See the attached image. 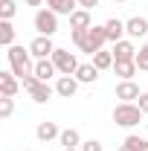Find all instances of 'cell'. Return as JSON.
<instances>
[{
  "label": "cell",
  "mask_w": 148,
  "mask_h": 151,
  "mask_svg": "<svg viewBox=\"0 0 148 151\" xmlns=\"http://www.w3.org/2000/svg\"><path fill=\"white\" fill-rule=\"evenodd\" d=\"M73 44L78 47V52L96 55V52L105 50V44H108V29H105V23H102V26L93 23L90 29H75L73 32Z\"/></svg>",
  "instance_id": "obj_1"
},
{
  "label": "cell",
  "mask_w": 148,
  "mask_h": 151,
  "mask_svg": "<svg viewBox=\"0 0 148 151\" xmlns=\"http://www.w3.org/2000/svg\"><path fill=\"white\" fill-rule=\"evenodd\" d=\"M6 58H9V70L18 76V78H23V76H29L32 70H35V61H32V52H29V47L23 50V47H9L6 50Z\"/></svg>",
  "instance_id": "obj_2"
},
{
  "label": "cell",
  "mask_w": 148,
  "mask_h": 151,
  "mask_svg": "<svg viewBox=\"0 0 148 151\" xmlns=\"http://www.w3.org/2000/svg\"><path fill=\"white\" fill-rule=\"evenodd\" d=\"M113 122L119 125V128H137L139 122H142V116L145 113L139 111V105L137 102H119L116 108H113Z\"/></svg>",
  "instance_id": "obj_3"
},
{
  "label": "cell",
  "mask_w": 148,
  "mask_h": 151,
  "mask_svg": "<svg viewBox=\"0 0 148 151\" xmlns=\"http://www.w3.org/2000/svg\"><path fill=\"white\" fill-rule=\"evenodd\" d=\"M32 23H35V32H38V35L52 38V35L58 32V15L52 12V9H38Z\"/></svg>",
  "instance_id": "obj_4"
},
{
  "label": "cell",
  "mask_w": 148,
  "mask_h": 151,
  "mask_svg": "<svg viewBox=\"0 0 148 151\" xmlns=\"http://www.w3.org/2000/svg\"><path fill=\"white\" fill-rule=\"evenodd\" d=\"M52 64H55V70L61 76H75V70L81 67L78 58H75L70 50H61V47H55V52H52Z\"/></svg>",
  "instance_id": "obj_5"
},
{
  "label": "cell",
  "mask_w": 148,
  "mask_h": 151,
  "mask_svg": "<svg viewBox=\"0 0 148 151\" xmlns=\"http://www.w3.org/2000/svg\"><path fill=\"white\" fill-rule=\"evenodd\" d=\"M29 52H32V58H35V61H41V58H52V52H55V44H52V38L38 35L35 41L29 44Z\"/></svg>",
  "instance_id": "obj_6"
},
{
  "label": "cell",
  "mask_w": 148,
  "mask_h": 151,
  "mask_svg": "<svg viewBox=\"0 0 148 151\" xmlns=\"http://www.w3.org/2000/svg\"><path fill=\"white\" fill-rule=\"evenodd\" d=\"M125 35L131 38V41H137V38H145L148 35V20L142 18V15H134V18L125 20Z\"/></svg>",
  "instance_id": "obj_7"
},
{
  "label": "cell",
  "mask_w": 148,
  "mask_h": 151,
  "mask_svg": "<svg viewBox=\"0 0 148 151\" xmlns=\"http://www.w3.org/2000/svg\"><path fill=\"white\" fill-rule=\"evenodd\" d=\"M137 50H139V47H137L131 38H122V41L113 44V58H116V61H134V58H137Z\"/></svg>",
  "instance_id": "obj_8"
},
{
  "label": "cell",
  "mask_w": 148,
  "mask_h": 151,
  "mask_svg": "<svg viewBox=\"0 0 148 151\" xmlns=\"http://www.w3.org/2000/svg\"><path fill=\"white\" fill-rule=\"evenodd\" d=\"M75 90H78V78L75 76H58L55 78V93L61 99H73Z\"/></svg>",
  "instance_id": "obj_9"
},
{
  "label": "cell",
  "mask_w": 148,
  "mask_h": 151,
  "mask_svg": "<svg viewBox=\"0 0 148 151\" xmlns=\"http://www.w3.org/2000/svg\"><path fill=\"white\" fill-rule=\"evenodd\" d=\"M20 90V78L12 70H3L0 73V96H18Z\"/></svg>",
  "instance_id": "obj_10"
},
{
  "label": "cell",
  "mask_w": 148,
  "mask_h": 151,
  "mask_svg": "<svg viewBox=\"0 0 148 151\" xmlns=\"http://www.w3.org/2000/svg\"><path fill=\"white\" fill-rule=\"evenodd\" d=\"M116 99L119 102H137L139 99V84L131 78V81H119L116 84Z\"/></svg>",
  "instance_id": "obj_11"
},
{
  "label": "cell",
  "mask_w": 148,
  "mask_h": 151,
  "mask_svg": "<svg viewBox=\"0 0 148 151\" xmlns=\"http://www.w3.org/2000/svg\"><path fill=\"white\" fill-rule=\"evenodd\" d=\"M35 137L41 139V142H52V139H58V137H61V128H58L55 122L44 119V122H38V128H35Z\"/></svg>",
  "instance_id": "obj_12"
},
{
  "label": "cell",
  "mask_w": 148,
  "mask_h": 151,
  "mask_svg": "<svg viewBox=\"0 0 148 151\" xmlns=\"http://www.w3.org/2000/svg\"><path fill=\"white\" fill-rule=\"evenodd\" d=\"M90 26H93L90 9H75L73 15H70V32H75V29H90Z\"/></svg>",
  "instance_id": "obj_13"
},
{
  "label": "cell",
  "mask_w": 148,
  "mask_h": 151,
  "mask_svg": "<svg viewBox=\"0 0 148 151\" xmlns=\"http://www.w3.org/2000/svg\"><path fill=\"white\" fill-rule=\"evenodd\" d=\"M47 9H52L58 18H61V15L70 18L75 9H81V6H78V0H47Z\"/></svg>",
  "instance_id": "obj_14"
},
{
  "label": "cell",
  "mask_w": 148,
  "mask_h": 151,
  "mask_svg": "<svg viewBox=\"0 0 148 151\" xmlns=\"http://www.w3.org/2000/svg\"><path fill=\"white\" fill-rule=\"evenodd\" d=\"M32 73L41 78V81H50V78H55V64H52V58H41V61H35V70Z\"/></svg>",
  "instance_id": "obj_15"
},
{
  "label": "cell",
  "mask_w": 148,
  "mask_h": 151,
  "mask_svg": "<svg viewBox=\"0 0 148 151\" xmlns=\"http://www.w3.org/2000/svg\"><path fill=\"white\" fill-rule=\"evenodd\" d=\"M99 73H102V70L90 61V64H81V67L75 70V78H78V84H93V81L99 78Z\"/></svg>",
  "instance_id": "obj_16"
},
{
  "label": "cell",
  "mask_w": 148,
  "mask_h": 151,
  "mask_svg": "<svg viewBox=\"0 0 148 151\" xmlns=\"http://www.w3.org/2000/svg\"><path fill=\"white\" fill-rule=\"evenodd\" d=\"M105 29H108V41L116 44V41H122V38H125V20L111 18V20H105Z\"/></svg>",
  "instance_id": "obj_17"
},
{
  "label": "cell",
  "mask_w": 148,
  "mask_h": 151,
  "mask_svg": "<svg viewBox=\"0 0 148 151\" xmlns=\"http://www.w3.org/2000/svg\"><path fill=\"white\" fill-rule=\"evenodd\" d=\"M113 73L119 76L122 81H131L134 76L139 73V67H137V61H116V64H113Z\"/></svg>",
  "instance_id": "obj_18"
},
{
  "label": "cell",
  "mask_w": 148,
  "mask_h": 151,
  "mask_svg": "<svg viewBox=\"0 0 148 151\" xmlns=\"http://www.w3.org/2000/svg\"><path fill=\"white\" fill-rule=\"evenodd\" d=\"M58 142H61L64 148H81V134L75 131V128H64L61 137H58Z\"/></svg>",
  "instance_id": "obj_19"
},
{
  "label": "cell",
  "mask_w": 148,
  "mask_h": 151,
  "mask_svg": "<svg viewBox=\"0 0 148 151\" xmlns=\"http://www.w3.org/2000/svg\"><path fill=\"white\" fill-rule=\"evenodd\" d=\"M93 64H96L99 70H113V64H116V58H113V50H99V52L93 55Z\"/></svg>",
  "instance_id": "obj_20"
},
{
  "label": "cell",
  "mask_w": 148,
  "mask_h": 151,
  "mask_svg": "<svg viewBox=\"0 0 148 151\" xmlns=\"http://www.w3.org/2000/svg\"><path fill=\"white\" fill-rule=\"evenodd\" d=\"M0 44L6 50L15 47V26H12V20H0Z\"/></svg>",
  "instance_id": "obj_21"
},
{
  "label": "cell",
  "mask_w": 148,
  "mask_h": 151,
  "mask_svg": "<svg viewBox=\"0 0 148 151\" xmlns=\"http://www.w3.org/2000/svg\"><path fill=\"white\" fill-rule=\"evenodd\" d=\"M18 12V3L15 0H0V20H12Z\"/></svg>",
  "instance_id": "obj_22"
},
{
  "label": "cell",
  "mask_w": 148,
  "mask_h": 151,
  "mask_svg": "<svg viewBox=\"0 0 148 151\" xmlns=\"http://www.w3.org/2000/svg\"><path fill=\"white\" fill-rule=\"evenodd\" d=\"M15 113V96H0V116L9 119Z\"/></svg>",
  "instance_id": "obj_23"
},
{
  "label": "cell",
  "mask_w": 148,
  "mask_h": 151,
  "mask_svg": "<svg viewBox=\"0 0 148 151\" xmlns=\"http://www.w3.org/2000/svg\"><path fill=\"white\" fill-rule=\"evenodd\" d=\"M137 67H139V73H148V44H142L139 50H137Z\"/></svg>",
  "instance_id": "obj_24"
},
{
  "label": "cell",
  "mask_w": 148,
  "mask_h": 151,
  "mask_svg": "<svg viewBox=\"0 0 148 151\" xmlns=\"http://www.w3.org/2000/svg\"><path fill=\"white\" fill-rule=\"evenodd\" d=\"M125 142H128L134 151H148V139H142V137H137V134H131V137H125Z\"/></svg>",
  "instance_id": "obj_25"
},
{
  "label": "cell",
  "mask_w": 148,
  "mask_h": 151,
  "mask_svg": "<svg viewBox=\"0 0 148 151\" xmlns=\"http://www.w3.org/2000/svg\"><path fill=\"white\" fill-rule=\"evenodd\" d=\"M81 151H105V148H102L99 139H84V142H81Z\"/></svg>",
  "instance_id": "obj_26"
},
{
  "label": "cell",
  "mask_w": 148,
  "mask_h": 151,
  "mask_svg": "<svg viewBox=\"0 0 148 151\" xmlns=\"http://www.w3.org/2000/svg\"><path fill=\"white\" fill-rule=\"evenodd\" d=\"M137 105H139V111H142V113H148V90H145V93H139Z\"/></svg>",
  "instance_id": "obj_27"
},
{
  "label": "cell",
  "mask_w": 148,
  "mask_h": 151,
  "mask_svg": "<svg viewBox=\"0 0 148 151\" xmlns=\"http://www.w3.org/2000/svg\"><path fill=\"white\" fill-rule=\"evenodd\" d=\"M78 6H81V9H96L99 0H78Z\"/></svg>",
  "instance_id": "obj_28"
},
{
  "label": "cell",
  "mask_w": 148,
  "mask_h": 151,
  "mask_svg": "<svg viewBox=\"0 0 148 151\" xmlns=\"http://www.w3.org/2000/svg\"><path fill=\"white\" fill-rule=\"evenodd\" d=\"M44 0H26V6H41Z\"/></svg>",
  "instance_id": "obj_29"
},
{
  "label": "cell",
  "mask_w": 148,
  "mask_h": 151,
  "mask_svg": "<svg viewBox=\"0 0 148 151\" xmlns=\"http://www.w3.org/2000/svg\"><path fill=\"white\" fill-rule=\"evenodd\" d=\"M119 151H134V148H131L128 142H122V145H119Z\"/></svg>",
  "instance_id": "obj_30"
},
{
  "label": "cell",
  "mask_w": 148,
  "mask_h": 151,
  "mask_svg": "<svg viewBox=\"0 0 148 151\" xmlns=\"http://www.w3.org/2000/svg\"><path fill=\"white\" fill-rule=\"evenodd\" d=\"M64 151H81V148H64Z\"/></svg>",
  "instance_id": "obj_31"
},
{
  "label": "cell",
  "mask_w": 148,
  "mask_h": 151,
  "mask_svg": "<svg viewBox=\"0 0 148 151\" xmlns=\"http://www.w3.org/2000/svg\"><path fill=\"white\" fill-rule=\"evenodd\" d=\"M113 3H128V0H113Z\"/></svg>",
  "instance_id": "obj_32"
}]
</instances>
